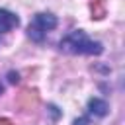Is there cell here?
<instances>
[{
  "label": "cell",
  "instance_id": "6da1fadb",
  "mask_svg": "<svg viewBox=\"0 0 125 125\" xmlns=\"http://www.w3.org/2000/svg\"><path fill=\"white\" fill-rule=\"evenodd\" d=\"M61 49L66 53H72V55H102L104 53L102 43L90 39L82 29H74L66 37H62Z\"/></svg>",
  "mask_w": 125,
  "mask_h": 125
},
{
  "label": "cell",
  "instance_id": "7a4b0ae2",
  "mask_svg": "<svg viewBox=\"0 0 125 125\" xmlns=\"http://www.w3.org/2000/svg\"><path fill=\"white\" fill-rule=\"evenodd\" d=\"M57 18L53 14H35L33 16V21L27 25V37L33 39L35 43H41L47 35V31L55 29L57 27Z\"/></svg>",
  "mask_w": 125,
  "mask_h": 125
},
{
  "label": "cell",
  "instance_id": "3957f363",
  "mask_svg": "<svg viewBox=\"0 0 125 125\" xmlns=\"http://www.w3.org/2000/svg\"><path fill=\"white\" fill-rule=\"evenodd\" d=\"M39 105V94L35 88H23L16 96V107L20 111H33Z\"/></svg>",
  "mask_w": 125,
  "mask_h": 125
},
{
  "label": "cell",
  "instance_id": "277c9868",
  "mask_svg": "<svg viewBox=\"0 0 125 125\" xmlns=\"http://www.w3.org/2000/svg\"><path fill=\"white\" fill-rule=\"evenodd\" d=\"M20 25V18L16 14H12L10 10L0 8V33H8L10 29Z\"/></svg>",
  "mask_w": 125,
  "mask_h": 125
},
{
  "label": "cell",
  "instance_id": "5b68a950",
  "mask_svg": "<svg viewBox=\"0 0 125 125\" xmlns=\"http://www.w3.org/2000/svg\"><path fill=\"white\" fill-rule=\"evenodd\" d=\"M88 111H90V113H94L96 117H104V115H107L109 105H107V102H105V100L92 98V100L88 102Z\"/></svg>",
  "mask_w": 125,
  "mask_h": 125
},
{
  "label": "cell",
  "instance_id": "8992f818",
  "mask_svg": "<svg viewBox=\"0 0 125 125\" xmlns=\"http://www.w3.org/2000/svg\"><path fill=\"white\" fill-rule=\"evenodd\" d=\"M90 10H92V18L96 20H102L105 16V8H104V0H94L90 4Z\"/></svg>",
  "mask_w": 125,
  "mask_h": 125
},
{
  "label": "cell",
  "instance_id": "52a82bcc",
  "mask_svg": "<svg viewBox=\"0 0 125 125\" xmlns=\"http://www.w3.org/2000/svg\"><path fill=\"white\" fill-rule=\"evenodd\" d=\"M88 121H90L88 117H80V119H76V121H74V125H88Z\"/></svg>",
  "mask_w": 125,
  "mask_h": 125
},
{
  "label": "cell",
  "instance_id": "ba28073f",
  "mask_svg": "<svg viewBox=\"0 0 125 125\" xmlns=\"http://www.w3.org/2000/svg\"><path fill=\"white\" fill-rule=\"evenodd\" d=\"M8 80H10V82H18V80H20V78H18V72H10V74H8Z\"/></svg>",
  "mask_w": 125,
  "mask_h": 125
},
{
  "label": "cell",
  "instance_id": "9c48e42d",
  "mask_svg": "<svg viewBox=\"0 0 125 125\" xmlns=\"http://www.w3.org/2000/svg\"><path fill=\"white\" fill-rule=\"evenodd\" d=\"M0 125H14V123H12L10 119H6V117H2V119H0Z\"/></svg>",
  "mask_w": 125,
  "mask_h": 125
},
{
  "label": "cell",
  "instance_id": "30bf717a",
  "mask_svg": "<svg viewBox=\"0 0 125 125\" xmlns=\"http://www.w3.org/2000/svg\"><path fill=\"white\" fill-rule=\"evenodd\" d=\"M2 92H4V86H2V84H0V94H2Z\"/></svg>",
  "mask_w": 125,
  "mask_h": 125
}]
</instances>
